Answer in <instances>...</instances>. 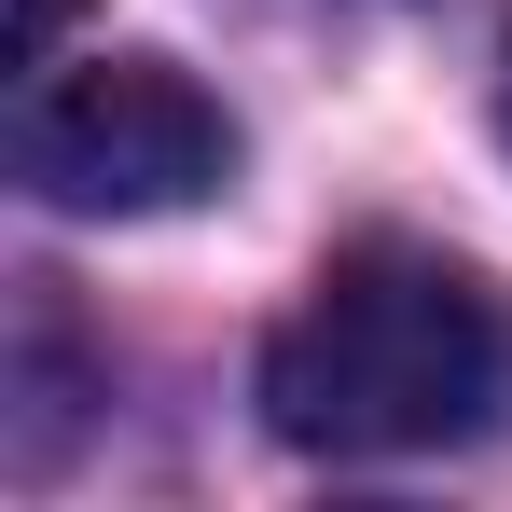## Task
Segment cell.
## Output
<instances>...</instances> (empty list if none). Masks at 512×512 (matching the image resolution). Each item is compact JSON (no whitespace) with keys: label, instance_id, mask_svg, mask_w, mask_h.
Wrapping results in <instances>:
<instances>
[{"label":"cell","instance_id":"obj_1","mask_svg":"<svg viewBox=\"0 0 512 512\" xmlns=\"http://www.w3.org/2000/svg\"><path fill=\"white\" fill-rule=\"evenodd\" d=\"M512 416V305L416 236H360L263 346V429L291 457H443Z\"/></svg>","mask_w":512,"mask_h":512},{"label":"cell","instance_id":"obj_2","mask_svg":"<svg viewBox=\"0 0 512 512\" xmlns=\"http://www.w3.org/2000/svg\"><path fill=\"white\" fill-rule=\"evenodd\" d=\"M14 180L70 222H167V208L236 180V125L167 56H97L14 111Z\"/></svg>","mask_w":512,"mask_h":512},{"label":"cell","instance_id":"obj_3","mask_svg":"<svg viewBox=\"0 0 512 512\" xmlns=\"http://www.w3.org/2000/svg\"><path fill=\"white\" fill-rule=\"evenodd\" d=\"M70 14H84V0H14V56H56V42H70Z\"/></svg>","mask_w":512,"mask_h":512},{"label":"cell","instance_id":"obj_4","mask_svg":"<svg viewBox=\"0 0 512 512\" xmlns=\"http://www.w3.org/2000/svg\"><path fill=\"white\" fill-rule=\"evenodd\" d=\"M499 139H512V42H499Z\"/></svg>","mask_w":512,"mask_h":512}]
</instances>
